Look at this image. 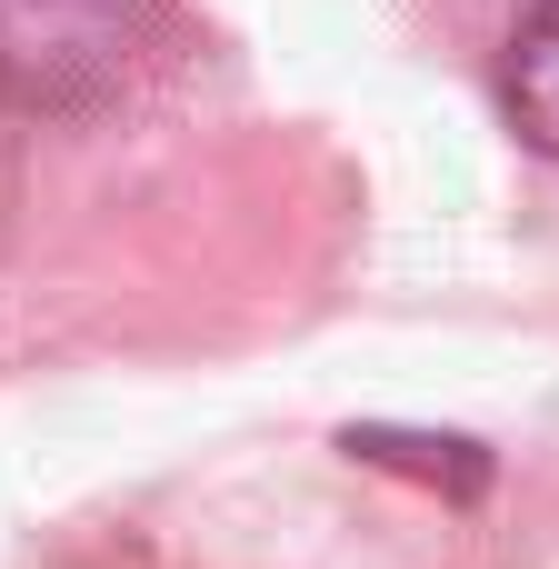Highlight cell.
<instances>
[{
    "instance_id": "obj_1",
    "label": "cell",
    "mask_w": 559,
    "mask_h": 569,
    "mask_svg": "<svg viewBox=\"0 0 559 569\" xmlns=\"http://www.w3.org/2000/svg\"><path fill=\"white\" fill-rule=\"evenodd\" d=\"M500 90H510V120H520V140H530L540 160H559V0H540V10L520 20Z\"/></svg>"
}]
</instances>
